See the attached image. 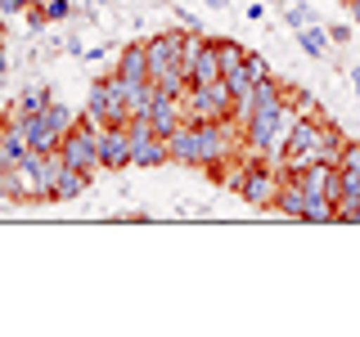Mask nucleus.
<instances>
[{
    "mask_svg": "<svg viewBox=\"0 0 360 337\" xmlns=\"http://www.w3.org/2000/svg\"><path fill=\"white\" fill-rule=\"evenodd\" d=\"M185 112H189V121H230L234 117V95H230V86H225V77L221 81H207V86H189Z\"/></svg>",
    "mask_w": 360,
    "mask_h": 337,
    "instance_id": "1",
    "label": "nucleus"
},
{
    "mask_svg": "<svg viewBox=\"0 0 360 337\" xmlns=\"http://www.w3.org/2000/svg\"><path fill=\"white\" fill-rule=\"evenodd\" d=\"M86 117L95 121L99 131L127 126V121H131V108H127V99H122V90H117V77L90 86V95H86Z\"/></svg>",
    "mask_w": 360,
    "mask_h": 337,
    "instance_id": "2",
    "label": "nucleus"
},
{
    "mask_svg": "<svg viewBox=\"0 0 360 337\" xmlns=\"http://www.w3.org/2000/svg\"><path fill=\"white\" fill-rule=\"evenodd\" d=\"M185 72H189V86H207V81H221V54H217V37H198L189 27V45H185Z\"/></svg>",
    "mask_w": 360,
    "mask_h": 337,
    "instance_id": "3",
    "label": "nucleus"
},
{
    "mask_svg": "<svg viewBox=\"0 0 360 337\" xmlns=\"http://www.w3.org/2000/svg\"><path fill=\"white\" fill-rule=\"evenodd\" d=\"M185 45H189V27H172V32H158V37L144 41V50H149V77L185 67Z\"/></svg>",
    "mask_w": 360,
    "mask_h": 337,
    "instance_id": "4",
    "label": "nucleus"
},
{
    "mask_svg": "<svg viewBox=\"0 0 360 337\" xmlns=\"http://www.w3.org/2000/svg\"><path fill=\"white\" fill-rule=\"evenodd\" d=\"M275 189H279V162L270 166V162H262V157H248L239 198L248 202V207H275Z\"/></svg>",
    "mask_w": 360,
    "mask_h": 337,
    "instance_id": "5",
    "label": "nucleus"
},
{
    "mask_svg": "<svg viewBox=\"0 0 360 337\" xmlns=\"http://www.w3.org/2000/svg\"><path fill=\"white\" fill-rule=\"evenodd\" d=\"M243 131H234V121H194V144H198V166L225 162L230 157V140Z\"/></svg>",
    "mask_w": 360,
    "mask_h": 337,
    "instance_id": "6",
    "label": "nucleus"
},
{
    "mask_svg": "<svg viewBox=\"0 0 360 337\" xmlns=\"http://www.w3.org/2000/svg\"><path fill=\"white\" fill-rule=\"evenodd\" d=\"M99 162H104V171H127L131 166V131L127 126L99 131Z\"/></svg>",
    "mask_w": 360,
    "mask_h": 337,
    "instance_id": "7",
    "label": "nucleus"
},
{
    "mask_svg": "<svg viewBox=\"0 0 360 337\" xmlns=\"http://www.w3.org/2000/svg\"><path fill=\"white\" fill-rule=\"evenodd\" d=\"M307 202H311V194H307V185H302L292 171H284L279 166V189H275V211H284V216H292V220H302V211H307Z\"/></svg>",
    "mask_w": 360,
    "mask_h": 337,
    "instance_id": "8",
    "label": "nucleus"
},
{
    "mask_svg": "<svg viewBox=\"0 0 360 337\" xmlns=\"http://www.w3.org/2000/svg\"><path fill=\"white\" fill-rule=\"evenodd\" d=\"M9 121H14V126H18L22 135H27V144H32L37 153H59L63 135H54L45 117H22V112H14V108H9Z\"/></svg>",
    "mask_w": 360,
    "mask_h": 337,
    "instance_id": "9",
    "label": "nucleus"
},
{
    "mask_svg": "<svg viewBox=\"0 0 360 337\" xmlns=\"http://www.w3.org/2000/svg\"><path fill=\"white\" fill-rule=\"evenodd\" d=\"M149 121H153V135H162V140H172V135L189 121V112H185V99H158L153 112H149Z\"/></svg>",
    "mask_w": 360,
    "mask_h": 337,
    "instance_id": "10",
    "label": "nucleus"
},
{
    "mask_svg": "<svg viewBox=\"0 0 360 337\" xmlns=\"http://www.w3.org/2000/svg\"><path fill=\"white\" fill-rule=\"evenodd\" d=\"M117 77H127V81H153L149 77V50H144V41L127 45V50L117 54V67H112Z\"/></svg>",
    "mask_w": 360,
    "mask_h": 337,
    "instance_id": "11",
    "label": "nucleus"
},
{
    "mask_svg": "<svg viewBox=\"0 0 360 337\" xmlns=\"http://www.w3.org/2000/svg\"><path fill=\"white\" fill-rule=\"evenodd\" d=\"M172 166H198V144H194V121H185L172 140Z\"/></svg>",
    "mask_w": 360,
    "mask_h": 337,
    "instance_id": "12",
    "label": "nucleus"
},
{
    "mask_svg": "<svg viewBox=\"0 0 360 337\" xmlns=\"http://www.w3.org/2000/svg\"><path fill=\"white\" fill-rule=\"evenodd\" d=\"M90 180H95V176H86V171H77V166H68V162H63L59 180H54V202H72L77 194H86Z\"/></svg>",
    "mask_w": 360,
    "mask_h": 337,
    "instance_id": "13",
    "label": "nucleus"
},
{
    "mask_svg": "<svg viewBox=\"0 0 360 337\" xmlns=\"http://www.w3.org/2000/svg\"><path fill=\"white\" fill-rule=\"evenodd\" d=\"M217 54H221V72H234V67H243L248 63V45H239V41H230V37H217Z\"/></svg>",
    "mask_w": 360,
    "mask_h": 337,
    "instance_id": "14",
    "label": "nucleus"
},
{
    "mask_svg": "<svg viewBox=\"0 0 360 337\" xmlns=\"http://www.w3.org/2000/svg\"><path fill=\"white\" fill-rule=\"evenodd\" d=\"M50 104H54L50 90H45V86H32V90H22V99L14 104V112H22V117H41Z\"/></svg>",
    "mask_w": 360,
    "mask_h": 337,
    "instance_id": "15",
    "label": "nucleus"
},
{
    "mask_svg": "<svg viewBox=\"0 0 360 337\" xmlns=\"http://www.w3.org/2000/svg\"><path fill=\"white\" fill-rule=\"evenodd\" d=\"M41 117L50 121V131H54V135H68V131H77V112L68 108V104H59V99H54V104L45 108Z\"/></svg>",
    "mask_w": 360,
    "mask_h": 337,
    "instance_id": "16",
    "label": "nucleus"
},
{
    "mask_svg": "<svg viewBox=\"0 0 360 337\" xmlns=\"http://www.w3.org/2000/svg\"><path fill=\"white\" fill-rule=\"evenodd\" d=\"M297 41H302V50H307L311 59H324V54H329V37H324V27H302Z\"/></svg>",
    "mask_w": 360,
    "mask_h": 337,
    "instance_id": "17",
    "label": "nucleus"
},
{
    "mask_svg": "<svg viewBox=\"0 0 360 337\" xmlns=\"http://www.w3.org/2000/svg\"><path fill=\"white\" fill-rule=\"evenodd\" d=\"M302 220H311V225H329V220H338V202H329V198H311L307 211H302Z\"/></svg>",
    "mask_w": 360,
    "mask_h": 337,
    "instance_id": "18",
    "label": "nucleus"
},
{
    "mask_svg": "<svg viewBox=\"0 0 360 337\" xmlns=\"http://www.w3.org/2000/svg\"><path fill=\"white\" fill-rule=\"evenodd\" d=\"M225 86H230V95L234 99H243V95H252V77H248V67H234V72H225Z\"/></svg>",
    "mask_w": 360,
    "mask_h": 337,
    "instance_id": "19",
    "label": "nucleus"
},
{
    "mask_svg": "<svg viewBox=\"0 0 360 337\" xmlns=\"http://www.w3.org/2000/svg\"><path fill=\"white\" fill-rule=\"evenodd\" d=\"M284 22H288L292 32H302V27H311V22H315V14H311V5H288L284 9Z\"/></svg>",
    "mask_w": 360,
    "mask_h": 337,
    "instance_id": "20",
    "label": "nucleus"
},
{
    "mask_svg": "<svg viewBox=\"0 0 360 337\" xmlns=\"http://www.w3.org/2000/svg\"><path fill=\"white\" fill-rule=\"evenodd\" d=\"M338 220H342V225H360V198H342V202H338Z\"/></svg>",
    "mask_w": 360,
    "mask_h": 337,
    "instance_id": "21",
    "label": "nucleus"
},
{
    "mask_svg": "<svg viewBox=\"0 0 360 337\" xmlns=\"http://www.w3.org/2000/svg\"><path fill=\"white\" fill-rule=\"evenodd\" d=\"M41 5H45V18H50V22L72 18V5H68V0H41Z\"/></svg>",
    "mask_w": 360,
    "mask_h": 337,
    "instance_id": "22",
    "label": "nucleus"
},
{
    "mask_svg": "<svg viewBox=\"0 0 360 337\" xmlns=\"http://www.w3.org/2000/svg\"><path fill=\"white\" fill-rule=\"evenodd\" d=\"M248 77H252V81H266V77H270V63L262 59V54H248Z\"/></svg>",
    "mask_w": 360,
    "mask_h": 337,
    "instance_id": "23",
    "label": "nucleus"
},
{
    "mask_svg": "<svg viewBox=\"0 0 360 337\" xmlns=\"http://www.w3.org/2000/svg\"><path fill=\"white\" fill-rule=\"evenodd\" d=\"M22 18H27V27H32V32H41L45 22H50V18H45V5H41V0H32V5H27V14H22Z\"/></svg>",
    "mask_w": 360,
    "mask_h": 337,
    "instance_id": "24",
    "label": "nucleus"
},
{
    "mask_svg": "<svg viewBox=\"0 0 360 337\" xmlns=\"http://www.w3.org/2000/svg\"><path fill=\"white\" fill-rule=\"evenodd\" d=\"M342 198H360V166L342 171Z\"/></svg>",
    "mask_w": 360,
    "mask_h": 337,
    "instance_id": "25",
    "label": "nucleus"
},
{
    "mask_svg": "<svg viewBox=\"0 0 360 337\" xmlns=\"http://www.w3.org/2000/svg\"><path fill=\"white\" fill-rule=\"evenodd\" d=\"M32 0H0V18H14V14H27Z\"/></svg>",
    "mask_w": 360,
    "mask_h": 337,
    "instance_id": "26",
    "label": "nucleus"
},
{
    "mask_svg": "<svg viewBox=\"0 0 360 337\" xmlns=\"http://www.w3.org/2000/svg\"><path fill=\"white\" fill-rule=\"evenodd\" d=\"M352 86H356V95H360V67H352Z\"/></svg>",
    "mask_w": 360,
    "mask_h": 337,
    "instance_id": "27",
    "label": "nucleus"
},
{
    "mask_svg": "<svg viewBox=\"0 0 360 337\" xmlns=\"http://www.w3.org/2000/svg\"><path fill=\"white\" fill-rule=\"evenodd\" d=\"M352 18H356V22H360V0H352Z\"/></svg>",
    "mask_w": 360,
    "mask_h": 337,
    "instance_id": "28",
    "label": "nucleus"
},
{
    "mask_svg": "<svg viewBox=\"0 0 360 337\" xmlns=\"http://www.w3.org/2000/svg\"><path fill=\"white\" fill-rule=\"evenodd\" d=\"M9 72V63H5V50H0V77H5Z\"/></svg>",
    "mask_w": 360,
    "mask_h": 337,
    "instance_id": "29",
    "label": "nucleus"
},
{
    "mask_svg": "<svg viewBox=\"0 0 360 337\" xmlns=\"http://www.w3.org/2000/svg\"><path fill=\"white\" fill-rule=\"evenodd\" d=\"M0 50H5V22H0Z\"/></svg>",
    "mask_w": 360,
    "mask_h": 337,
    "instance_id": "30",
    "label": "nucleus"
},
{
    "mask_svg": "<svg viewBox=\"0 0 360 337\" xmlns=\"http://www.w3.org/2000/svg\"><path fill=\"white\" fill-rule=\"evenodd\" d=\"M207 5H217V9H225V0H207Z\"/></svg>",
    "mask_w": 360,
    "mask_h": 337,
    "instance_id": "31",
    "label": "nucleus"
},
{
    "mask_svg": "<svg viewBox=\"0 0 360 337\" xmlns=\"http://www.w3.org/2000/svg\"><path fill=\"white\" fill-rule=\"evenodd\" d=\"M270 5H279V0H270Z\"/></svg>",
    "mask_w": 360,
    "mask_h": 337,
    "instance_id": "32",
    "label": "nucleus"
},
{
    "mask_svg": "<svg viewBox=\"0 0 360 337\" xmlns=\"http://www.w3.org/2000/svg\"><path fill=\"white\" fill-rule=\"evenodd\" d=\"M347 5H352V0H347Z\"/></svg>",
    "mask_w": 360,
    "mask_h": 337,
    "instance_id": "33",
    "label": "nucleus"
}]
</instances>
